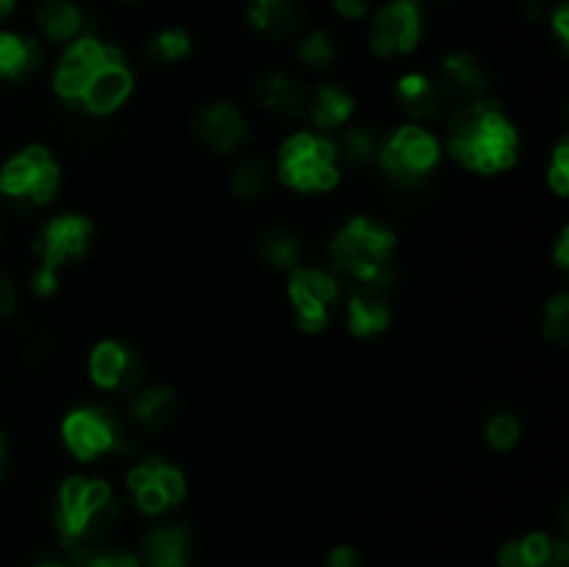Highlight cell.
Instances as JSON below:
<instances>
[{"instance_id": "cell-1", "label": "cell", "mask_w": 569, "mask_h": 567, "mask_svg": "<svg viewBox=\"0 0 569 567\" xmlns=\"http://www.w3.org/2000/svg\"><path fill=\"white\" fill-rule=\"evenodd\" d=\"M448 150L470 170L495 176L517 161L520 133L495 100L481 98L465 109H456L448 131Z\"/></svg>"}, {"instance_id": "cell-2", "label": "cell", "mask_w": 569, "mask_h": 567, "mask_svg": "<svg viewBox=\"0 0 569 567\" xmlns=\"http://www.w3.org/2000/svg\"><path fill=\"white\" fill-rule=\"evenodd\" d=\"M117 506L111 500V487L100 478L70 476L59 489V523L61 543L81 561L92 545L114 526Z\"/></svg>"}, {"instance_id": "cell-3", "label": "cell", "mask_w": 569, "mask_h": 567, "mask_svg": "<svg viewBox=\"0 0 569 567\" xmlns=\"http://www.w3.org/2000/svg\"><path fill=\"white\" fill-rule=\"evenodd\" d=\"M395 256V233L370 217H353L331 242V259L361 284H387Z\"/></svg>"}, {"instance_id": "cell-4", "label": "cell", "mask_w": 569, "mask_h": 567, "mask_svg": "<svg viewBox=\"0 0 569 567\" xmlns=\"http://www.w3.org/2000/svg\"><path fill=\"white\" fill-rule=\"evenodd\" d=\"M278 176L298 192H328L339 181V159L331 139L300 131L281 145Z\"/></svg>"}, {"instance_id": "cell-5", "label": "cell", "mask_w": 569, "mask_h": 567, "mask_svg": "<svg viewBox=\"0 0 569 567\" xmlns=\"http://www.w3.org/2000/svg\"><path fill=\"white\" fill-rule=\"evenodd\" d=\"M92 239V222L81 215H59L42 228L33 250L39 256V270L31 276V289L42 298L56 292L59 287V267L72 259H81Z\"/></svg>"}, {"instance_id": "cell-6", "label": "cell", "mask_w": 569, "mask_h": 567, "mask_svg": "<svg viewBox=\"0 0 569 567\" xmlns=\"http://www.w3.org/2000/svg\"><path fill=\"white\" fill-rule=\"evenodd\" d=\"M56 189H59V167L44 145H28L0 170V195L11 200L44 206L53 200Z\"/></svg>"}, {"instance_id": "cell-7", "label": "cell", "mask_w": 569, "mask_h": 567, "mask_svg": "<svg viewBox=\"0 0 569 567\" xmlns=\"http://www.w3.org/2000/svg\"><path fill=\"white\" fill-rule=\"evenodd\" d=\"M61 437L70 454L81 461L98 459L106 450L122 448V422L109 406H81L61 422Z\"/></svg>"}, {"instance_id": "cell-8", "label": "cell", "mask_w": 569, "mask_h": 567, "mask_svg": "<svg viewBox=\"0 0 569 567\" xmlns=\"http://www.w3.org/2000/svg\"><path fill=\"white\" fill-rule=\"evenodd\" d=\"M381 167L398 183H417L439 165V142L420 126H403L378 150Z\"/></svg>"}, {"instance_id": "cell-9", "label": "cell", "mask_w": 569, "mask_h": 567, "mask_svg": "<svg viewBox=\"0 0 569 567\" xmlns=\"http://www.w3.org/2000/svg\"><path fill=\"white\" fill-rule=\"evenodd\" d=\"M120 48L114 44H106L94 37H81L72 39L70 48L61 56L59 67L53 72V89L61 100L67 103H78L83 94V87L92 78L94 70H100L103 64H111V61H122Z\"/></svg>"}, {"instance_id": "cell-10", "label": "cell", "mask_w": 569, "mask_h": 567, "mask_svg": "<svg viewBox=\"0 0 569 567\" xmlns=\"http://www.w3.org/2000/svg\"><path fill=\"white\" fill-rule=\"evenodd\" d=\"M422 11L417 0H392L372 17L370 50L378 59L406 56L420 44Z\"/></svg>"}, {"instance_id": "cell-11", "label": "cell", "mask_w": 569, "mask_h": 567, "mask_svg": "<svg viewBox=\"0 0 569 567\" xmlns=\"http://www.w3.org/2000/svg\"><path fill=\"white\" fill-rule=\"evenodd\" d=\"M339 284L326 270L298 267L289 278V300L295 306L298 328L317 334L328 326V306L337 300Z\"/></svg>"}, {"instance_id": "cell-12", "label": "cell", "mask_w": 569, "mask_h": 567, "mask_svg": "<svg viewBox=\"0 0 569 567\" xmlns=\"http://www.w3.org/2000/svg\"><path fill=\"white\" fill-rule=\"evenodd\" d=\"M89 376L100 389H114V392H133L144 378V365L137 350L126 348L114 339H103L94 345L89 356Z\"/></svg>"}, {"instance_id": "cell-13", "label": "cell", "mask_w": 569, "mask_h": 567, "mask_svg": "<svg viewBox=\"0 0 569 567\" xmlns=\"http://www.w3.org/2000/svg\"><path fill=\"white\" fill-rule=\"evenodd\" d=\"M433 83H437L445 106L465 109V106L483 98L487 76H483L481 64L470 53H450L439 64V78Z\"/></svg>"}, {"instance_id": "cell-14", "label": "cell", "mask_w": 569, "mask_h": 567, "mask_svg": "<svg viewBox=\"0 0 569 567\" xmlns=\"http://www.w3.org/2000/svg\"><path fill=\"white\" fill-rule=\"evenodd\" d=\"M133 89V72L128 70L126 59L103 64L92 72V78L83 87V94L78 103L92 115H111L128 100Z\"/></svg>"}, {"instance_id": "cell-15", "label": "cell", "mask_w": 569, "mask_h": 567, "mask_svg": "<svg viewBox=\"0 0 569 567\" xmlns=\"http://www.w3.org/2000/svg\"><path fill=\"white\" fill-rule=\"evenodd\" d=\"M194 131H198L200 142L220 150V153H228V150L244 142V137H248V122H244L242 111L237 106L222 100V103L206 106L200 111L198 120H194Z\"/></svg>"}, {"instance_id": "cell-16", "label": "cell", "mask_w": 569, "mask_h": 567, "mask_svg": "<svg viewBox=\"0 0 569 567\" xmlns=\"http://www.w3.org/2000/svg\"><path fill=\"white\" fill-rule=\"evenodd\" d=\"M500 567H569V545L548 534H528L500 548Z\"/></svg>"}, {"instance_id": "cell-17", "label": "cell", "mask_w": 569, "mask_h": 567, "mask_svg": "<svg viewBox=\"0 0 569 567\" xmlns=\"http://www.w3.org/2000/svg\"><path fill=\"white\" fill-rule=\"evenodd\" d=\"M392 311H389L383 284H361L348 304V328L353 337H376L387 331Z\"/></svg>"}, {"instance_id": "cell-18", "label": "cell", "mask_w": 569, "mask_h": 567, "mask_svg": "<svg viewBox=\"0 0 569 567\" xmlns=\"http://www.w3.org/2000/svg\"><path fill=\"white\" fill-rule=\"evenodd\" d=\"M248 22L270 39H289L303 28V9L298 0H250Z\"/></svg>"}, {"instance_id": "cell-19", "label": "cell", "mask_w": 569, "mask_h": 567, "mask_svg": "<svg viewBox=\"0 0 569 567\" xmlns=\"http://www.w3.org/2000/svg\"><path fill=\"white\" fill-rule=\"evenodd\" d=\"M259 98L272 115L287 117V120H295V117L309 109V94H306L303 83L283 70H272L261 76Z\"/></svg>"}, {"instance_id": "cell-20", "label": "cell", "mask_w": 569, "mask_h": 567, "mask_svg": "<svg viewBox=\"0 0 569 567\" xmlns=\"http://www.w3.org/2000/svg\"><path fill=\"white\" fill-rule=\"evenodd\" d=\"M189 554H192V534L187 526L153 528L142 543L148 567H187Z\"/></svg>"}, {"instance_id": "cell-21", "label": "cell", "mask_w": 569, "mask_h": 567, "mask_svg": "<svg viewBox=\"0 0 569 567\" xmlns=\"http://www.w3.org/2000/svg\"><path fill=\"white\" fill-rule=\"evenodd\" d=\"M42 64L37 39L0 31V81H26Z\"/></svg>"}, {"instance_id": "cell-22", "label": "cell", "mask_w": 569, "mask_h": 567, "mask_svg": "<svg viewBox=\"0 0 569 567\" xmlns=\"http://www.w3.org/2000/svg\"><path fill=\"white\" fill-rule=\"evenodd\" d=\"M178 398L170 387H148L142 392L133 395L131 415L137 417L139 426L150 428V431H161L176 420Z\"/></svg>"}, {"instance_id": "cell-23", "label": "cell", "mask_w": 569, "mask_h": 567, "mask_svg": "<svg viewBox=\"0 0 569 567\" xmlns=\"http://www.w3.org/2000/svg\"><path fill=\"white\" fill-rule=\"evenodd\" d=\"M37 26L50 42H67L81 33L83 14L72 0H42L37 9Z\"/></svg>"}, {"instance_id": "cell-24", "label": "cell", "mask_w": 569, "mask_h": 567, "mask_svg": "<svg viewBox=\"0 0 569 567\" xmlns=\"http://www.w3.org/2000/svg\"><path fill=\"white\" fill-rule=\"evenodd\" d=\"M311 120L317 128H339L348 122V117L353 115V94L348 92L339 83H322L309 100Z\"/></svg>"}, {"instance_id": "cell-25", "label": "cell", "mask_w": 569, "mask_h": 567, "mask_svg": "<svg viewBox=\"0 0 569 567\" xmlns=\"http://www.w3.org/2000/svg\"><path fill=\"white\" fill-rule=\"evenodd\" d=\"M398 100L411 117H433L442 109V94L437 83L422 72H409L398 81Z\"/></svg>"}, {"instance_id": "cell-26", "label": "cell", "mask_w": 569, "mask_h": 567, "mask_svg": "<svg viewBox=\"0 0 569 567\" xmlns=\"http://www.w3.org/2000/svg\"><path fill=\"white\" fill-rule=\"evenodd\" d=\"M261 256L270 267L276 270H298L300 267V256H303V245L300 239L295 237L292 231L287 228H272L261 237Z\"/></svg>"}, {"instance_id": "cell-27", "label": "cell", "mask_w": 569, "mask_h": 567, "mask_svg": "<svg viewBox=\"0 0 569 567\" xmlns=\"http://www.w3.org/2000/svg\"><path fill=\"white\" fill-rule=\"evenodd\" d=\"M231 187L242 200L264 198L267 189H270V170H267L261 161H242V165L233 170Z\"/></svg>"}, {"instance_id": "cell-28", "label": "cell", "mask_w": 569, "mask_h": 567, "mask_svg": "<svg viewBox=\"0 0 569 567\" xmlns=\"http://www.w3.org/2000/svg\"><path fill=\"white\" fill-rule=\"evenodd\" d=\"M189 50H192V39L183 28H167V31L156 33L148 44L150 59L156 61H178L187 59Z\"/></svg>"}, {"instance_id": "cell-29", "label": "cell", "mask_w": 569, "mask_h": 567, "mask_svg": "<svg viewBox=\"0 0 569 567\" xmlns=\"http://www.w3.org/2000/svg\"><path fill=\"white\" fill-rule=\"evenodd\" d=\"M333 148H337V159L350 161V165H365L376 153V139L365 126H353L342 133L339 142H333Z\"/></svg>"}, {"instance_id": "cell-30", "label": "cell", "mask_w": 569, "mask_h": 567, "mask_svg": "<svg viewBox=\"0 0 569 567\" xmlns=\"http://www.w3.org/2000/svg\"><path fill=\"white\" fill-rule=\"evenodd\" d=\"M298 56L315 70H322V67L331 64L337 50H333L331 37L326 31H311L298 42Z\"/></svg>"}, {"instance_id": "cell-31", "label": "cell", "mask_w": 569, "mask_h": 567, "mask_svg": "<svg viewBox=\"0 0 569 567\" xmlns=\"http://www.w3.org/2000/svg\"><path fill=\"white\" fill-rule=\"evenodd\" d=\"M483 434H487V442L495 450H511L517 445V439H520V420L506 415V411H498V415H492L487 420Z\"/></svg>"}, {"instance_id": "cell-32", "label": "cell", "mask_w": 569, "mask_h": 567, "mask_svg": "<svg viewBox=\"0 0 569 567\" xmlns=\"http://www.w3.org/2000/svg\"><path fill=\"white\" fill-rule=\"evenodd\" d=\"M542 331L548 339H567L569 337V295L559 292L545 306Z\"/></svg>"}, {"instance_id": "cell-33", "label": "cell", "mask_w": 569, "mask_h": 567, "mask_svg": "<svg viewBox=\"0 0 569 567\" xmlns=\"http://www.w3.org/2000/svg\"><path fill=\"white\" fill-rule=\"evenodd\" d=\"M153 481L159 484V489L164 493V498L170 500V506L181 504L183 495H187V478L178 467L167 465V461L156 459V470H153Z\"/></svg>"}, {"instance_id": "cell-34", "label": "cell", "mask_w": 569, "mask_h": 567, "mask_svg": "<svg viewBox=\"0 0 569 567\" xmlns=\"http://www.w3.org/2000/svg\"><path fill=\"white\" fill-rule=\"evenodd\" d=\"M550 187H553L556 195L569 192V139L565 137L553 150V165H550V176H548Z\"/></svg>"}, {"instance_id": "cell-35", "label": "cell", "mask_w": 569, "mask_h": 567, "mask_svg": "<svg viewBox=\"0 0 569 567\" xmlns=\"http://www.w3.org/2000/svg\"><path fill=\"white\" fill-rule=\"evenodd\" d=\"M81 561L83 567H142L128 550H89Z\"/></svg>"}, {"instance_id": "cell-36", "label": "cell", "mask_w": 569, "mask_h": 567, "mask_svg": "<svg viewBox=\"0 0 569 567\" xmlns=\"http://www.w3.org/2000/svg\"><path fill=\"white\" fill-rule=\"evenodd\" d=\"M328 567H361L359 550L350 548V545H339L328 556Z\"/></svg>"}, {"instance_id": "cell-37", "label": "cell", "mask_w": 569, "mask_h": 567, "mask_svg": "<svg viewBox=\"0 0 569 567\" xmlns=\"http://www.w3.org/2000/svg\"><path fill=\"white\" fill-rule=\"evenodd\" d=\"M372 0H333V9L345 17V20H361L370 11Z\"/></svg>"}, {"instance_id": "cell-38", "label": "cell", "mask_w": 569, "mask_h": 567, "mask_svg": "<svg viewBox=\"0 0 569 567\" xmlns=\"http://www.w3.org/2000/svg\"><path fill=\"white\" fill-rule=\"evenodd\" d=\"M14 309H17L14 284H11L6 276H0V317L14 315Z\"/></svg>"}, {"instance_id": "cell-39", "label": "cell", "mask_w": 569, "mask_h": 567, "mask_svg": "<svg viewBox=\"0 0 569 567\" xmlns=\"http://www.w3.org/2000/svg\"><path fill=\"white\" fill-rule=\"evenodd\" d=\"M567 20H569V9H567V6H559V9H556V14H553V28H556V33H559V39L565 44L569 42Z\"/></svg>"}, {"instance_id": "cell-40", "label": "cell", "mask_w": 569, "mask_h": 567, "mask_svg": "<svg viewBox=\"0 0 569 567\" xmlns=\"http://www.w3.org/2000/svg\"><path fill=\"white\" fill-rule=\"evenodd\" d=\"M569 231L565 228L559 237V245H556V261H559V267H567L569 265Z\"/></svg>"}, {"instance_id": "cell-41", "label": "cell", "mask_w": 569, "mask_h": 567, "mask_svg": "<svg viewBox=\"0 0 569 567\" xmlns=\"http://www.w3.org/2000/svg\"><path fill=\"white\" fill-rule=\"evenodd\" d=\"M14 3L17 0H0V22H3L11 11H14Z\"/></svg>"}, {"instance_id": "cell-42", "label": "cell", "mask_w": 569, "mask_h": 567, "mask_svg": "<svg viewBox=\"0 0 569 567\" xmlns=\"http://www.w3.org/2000/svg\"><path fill=\"white\" fill-rule=\"evenodd\" d=\"M33 567H70V565H64V561H39V565Z\"/></svg>"}, {"instance_id": "cell-43", "label": "cell", "mask_w": 569, "mask_h": 567, "mask_svg": "<svg viewBox=\"0 0 569 567\" xmlns=\"http://www.w3.org/2000/svg\"><path fill=\"white\" fill-rule=\"evenodd\" d=\"M0 461H3V442H0Z\"/></svg>"}]
</instances>
